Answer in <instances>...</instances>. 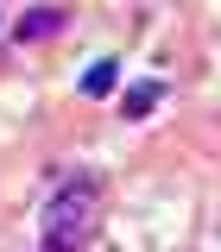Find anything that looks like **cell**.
Instances as JSON below:
<instances>
[{"label":"cell","mask_w":221,"mask_h":252,"mask_svg":"<svg viewBox=\"0 0 221 252\" xmlns=\"http://www.w3.org/2000/svg\"><path fill=\"white\" fill-rule=\"evenodd\" d=\"M95 208H101V183L95 177H63L51 189V202H44V215H38V240L44 252H82L95 233Z\"/></svg>","instance_id":"1"},{"label":"cell","mask_w":221,"mask_h":252,"mask_svg":"<svg viewBox=\"0 0 221 252\" xmlns=\"http://www.w3.org/2000/svg\"><path fill=\"white\" fill-rule=\"evenodd\" d=\"M63 26H70V13H63V6H26V13H19V26H13V38H19V44H38V38H57Z\"/></svg>","instance_id":"2"},{"label":"cell","mask_w":221,"mask_h":252,"mask_svg":"<svg viewBox=\"0 0 221 252\" xmlns=\"http://www.w3.org/2000/svg\"><path fill=\"white\" fill-rule=\"evenodd\" d=\"M114 82H120V63H114V57H95L89 69H82V94H89V101L114 94Z\"/></svg>","instance_id":"3"},{"label":"cell","mask_w":221,"mask_h":252,"mask_svg":"<svg viewBox=\"0 0 221 252\" xmlns=\"http://www.w3.org/2000/svg\"><path fill=\"white\" fill-rule=\"evenodd\" d=\"M158 101H164V82H139V89H126V94H120V114H126V120H146Z\"/></svg>","instance_id":"4"}]
</instances>
